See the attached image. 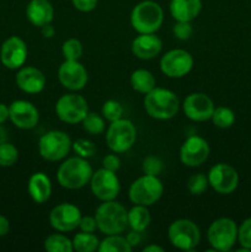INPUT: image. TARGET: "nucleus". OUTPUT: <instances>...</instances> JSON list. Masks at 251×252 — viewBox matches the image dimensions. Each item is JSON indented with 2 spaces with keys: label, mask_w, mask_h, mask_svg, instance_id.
I'll return each instance as SVG.
<instances>
[{
  "label": "nucleus",
  "mask_w": 251,
  "mask_h": 252,
  "mask_svg": "<svg viewBox=\"0 0 251 252\" xmlns=\"http://www.w3.org/2000/svg\"><path fill=\"white\" fill-rule=\"evenodd\" d=\"M84 130L91 135H100L105 132V118L95 112H88V115L81 121Z\"/></svg>",
  "instance_id": "obj_30"
},
{
  "label": "nucleus",
  "mask_w": 251,
  "mask_h": 252,
  "mask_svg": "<svg viewBox=\"0 0 251 252\" xmlns=\"http://www.w3.org/2000/svg\"><path fill=\"white\" fill-rule=\"evenodd\" d=\"M164 193V185L157 176L143 175L132 182L128 197L133 204L149 207L157 203Z\"/></svg>",
  "instance_id": "obj_5"
},
{
  "label": "nucleus",
  "mask_w": 251,
  "mask_h": 252,
  "mask_svg": "<svg viewBox=\"0 0 251 252\" xmlns=\"http://www.w3.org/2000/svg\"><path fill=\"white\" fill-rule=\"evenodd\" d=\"M19 159V150L11 143H2L0 144V166H12Z\"/></svg>",
  "instance_id": "obj_33"
},
{
  "label": "nucleus",
  "mask_w": 251,
  "mask_h": 252,
  "mask_svg": "<svg viewBox=\"0 0 251 252\" xmlns=\"http://www.w3.org/2000/svg\"><path fill=\"white\" fill-rule=\"evenodd\" d=\"M94 170L86 159L73 157L64 160L57 171V180L63 189H80L90 184Z\"/></svg>",
  "instance_id": "obj_1"
},
{
  "label": "nucleus",
  "mask_w": 251,
  "mask_h": 252,
  "mask_svg": "<svg viewBox=\"0 0 251 252\" xmlns=\"http://www.w3.org/2000/svg\"><path fill=\"white\" fill-rule=\"evenodd\" d=\"M102 167L110 170V171L117 172L121 167V159L116 153L106 155L102 160Z\"/></svg>",
  "instance_id": "obj_40"
},
{
  "label": "nucleus",
  "mask_w": 251,
  "mask_h": 252,
  "mask_svg": "<svg viewBox=\"0 0 251 252\" xmlns=\"http://www.w3.org/2000/svg\"><path fill=\"white\" fill-rule=\"evenodd\" d=\"M128 219V226L132 230H137L143 233L145 229L149 226L152 217H150L149 211L145 206H139V204H134V207L128 211L127 214Z\"/></svg>",
  "instance_id": "obj_26"
},
{
  "label": "nucleus",
  "mask_w": 251,
  "mask_h": 252,
  "mask_svg": "<svg viewBox=\"0 0 251 252\" xmlns=\"http://www.w3.org/2000/svg\"><path fill=\"white\" fill-rule=\"evenodd\" d=\"M128 211L117 201H105L96 208L95 219L97 229L105 235L122 234L128 226Z\"/></svg>",
  "instance_id": "obj_3"
},
{
  "label": "nucleus",
  "mask_w": 251,
  "mask_h": 252,
  "mask_svg": "<svg viewBox=\"0 0 251 252\" xmlns=\"http://www.w3.org/2000/svg\"><path fill=\"white\" fill-rule=\"evenodd\" d=\"M145 112L149 117L157 121H167L177 115L180 108V100L174 91L155 86L152 91L145 94Z\"/></svg>",
  "instance_id": "obj_2"
},
{
  "label": "nucleus",
  "mask_w": 251,
  "mask_h": 252,
  "mask_svg": "<svg viewBox=\"0 0 251 252\" xmlns=\"http://www.w3.org/2000/svg\"><path fill=\"white\" fill-rule=\"evenodd\" d=\"M101 115L108 122H113V121H117L120 118H122L123 116V107L118 101L116 100H107L105 101V103L102 105L101 108Z\"/></svg>",
  "instance_id": "obj_35"
},
{
  "label": "nucleus",
  "mask_w": 251,
  "mask_h": 252,
  "mask_svg": "<svg viewBox=\"0 0 251 252\" xmlns=\"http://www.w3.org/2000/svg\"><path fill=\"white\" fill-rule=\"evenodd\" d=\"M202 10V0H171L170 14L176 21H193Z\"/></svg>",
  "instance_id": "obj_24"
},
{
  "label": "nucleus",
  "mask_w": 251,
  "mask_h": 252,
  "mask_svg": "<svg viewBox=\"0 0 251 252\" xmlns=\"http://www.w3.org/2000/svg\"><path fill=\"white\" fill-rule=\"evenodd\" d=\"M7 142V132L6 129H5V127H2L1 125H0V144H2V143Z\"/></svg>",
  "instance_id": "obj_48"
},
{
  "label": "nucleus",
  "mask_w": 251,
  "mask_h": 252,
  "mask_svg": "<svg viewBox=\"0 0 251 252\" xmlns=\"http://www.w3.org/2000/svg\"><path fill=\"white\" fill-rule=\"evenodd\" d=\"M214 102L203 93H192L186 96L182 103V110L186 117L193 122H204L212 118Z\"/></svg>",
  "instance_id": "obj_16"
},
{
  "label": "nucleus",
  "mask_w": 251,
  "mask_h": 252,
  "mask_svg": "<svg viewBox=\"0 0 251 252\" xmlns=\"http://www.w3.org/2000/svg\"><path fill=\"white\" fill-rule=\"evenodd\" d=\"M81 212L75 204L61 203L54 207L49 213V223L54 230L59 233L73 231L79 228L81 219Z\"/></svg>",
  "instance_id": "obj_15"
},
{
  "label": "nucleus",
  "mask_w": 251,
  "mask_h": 252,
  "mask_svg": "<svg viewBox=\"0 0 251 252\" xmlns=\"http://www.w3.org/2000/svg\"><path fill=\"white\" fill-rule=\"evenodd\" d=\"M71 148L78 157L84 158V159H89L96 154V145L91 140L84 139V138H79L75 142L71 143Z\"/></svg>",
  "instance_id": "obj_36"
},
{
  "label": "nucleus",
  "mask_w": 251,
  "mask_h": 252,
  "mask_svg": "<svg viewBox=\"0 0 251 252\" xmlns=\"http://www.w3.org/2000/svg\"><path fill=\"white\" fill-rule=\"evenodd\" d=\"M58 80L69 91H79L88 84L89 75L79 61H65L59 65Z\"/></svg>",
  "instance_id": "obj_17"
},
{
  "label": "nucleus",
  "mask_w": 251,
  "mask_h": 252,
  "mask_svg": "<svg viewBox=\"0 0 251 252\" xmlns=\"http://www.w3.org/2000/svg\"><path fill=\"white\" fill-rule=\"evenodd\" d=\"M162 169H164L162 161L157 157H154V155H149L142 162V170L145 175L157 176L159 174H161Z\"/></svg>",
  "instance_id": "obj_37"
},
{
  "label": "nucleus",
  "mask_w": 251,
  "mask_h": 252,
  "mask_svg": "<svg viewBox=\"0 0 251 252\" xmlns=\"http://www.w3.org/2000/svg\"><path fill=\"white\" fill-rule=\"evenodd\" d=\"M27 191L32 201L37 204H43L51 198L52 184L44 172H34L30 176Z\"/></svg>",
  "instance_id": "obj_23"
},
{
  "label": "nucleus",
  "mask_w": 251,
  "mask_h": 252,
  "mask_svg": "<svg viewBox=\"0 0 251 252\" xmlns=\"http://www.w3.org/2000/svg\"><path fill=\"white\" fill-rule=\"evenodd\" d=\"M10 230V221L6 217L0 216V236H5Z\"/></svg>",
  "instance_id": "obj_44"
},
{
  "label": "nucleus",
  "mask_w": 251,
  "mask_h": 252,
  "mask_svg": "<svg viewBox=\"0 0 251 252\" xmlns=\"http://www.w3.org/2000/svg\"><path fill=\"white\" fill-rule=\"evenodd\" d=\"M209 144L199 135H191L180 148V160L185 166H201L209 157Z\"/></svg>",
  "instance_id": "obj_14"
},
{
  "label": "nucleus",
  "mask_w": 251,
  "mask_h": 252,
  "mask_svg": "<svg viewBox=\"0 0 251 252\" xmlns=\"http://www.w3.org/2000/svg\"><path fill=\"white\" fill-rule=\"evenodd\" d=\"M62 53L65 61H79L83 56V44L76 38L66 39L62 46Z\"/></svg>",
  "instance_id": "obj_32"
},
{
  "label": "nucleus",
  "mask_w": 251,
  "mask_h": 252,
  "mask_svg": "<svg viewBox=\"0 0 251 252\" xmlns=\"http://www.w3.org/2000/svg\"><path fill=\"white\" fill-rule=\"evenodd\" d=\"M132 246L127 241V239L121 236V234L106 235L102 241H100L97 251L100 252H130Z\"/></svg>",
  "instance_id": "obj_27"
},
{
  "label": "nucleus",
  "mask_w": 251,
  "mask_h": 252,
  "mask_svg": "<svg viewBox=\"0 0 251 252\" xmlns=\"http://www.w3.org/2000/svg\"><path fill=\"white\" fill-rule=\"evenodd\" d=\"M167 238L174 248L182 251H192L201 241L198 225L189 219H177L170 224Z\"/></svg>",
  "instance_id": "obj_7"
},
{
  "label": "nucleus",
  "mask_w": 251,
  "mask_h": 252,
  "mask_svg": "<svg viewBox=\"0 0 251 252\" xmlns=\"http://www.w3.org/2000/svg\"><path fill=\"white\" fill-rule=\"evenodd\" d=\"M207 239L214 251L226 252L233 249L238 240V226L230 218H219L209 225Z\"/></svg>",
  "instance_id": "obj_9"
},
{
  "label": "nucleus",
  "mask_w": 251,
  "mask_h": 252,
  "mask_svg": "<svg viewBox=\"0 0 251 252\" xmlns=\"http://www.w3.org/2000/svg\"><path fill=\"white\" fill-rule=\"evenodd\" d=\"M7 118H9V107L5 103L0 102V125H2Z\"/></svg>",
  "instance_id": "obj_46"
},
{
  "label": "nucleus",
  "mask_w": 251,
  "mask_h": 252,
  "mask_svg": "<svg viewBox=\"0 0 251 252\" xmlns=\"http://www.w3.org/2000/svg\"><path fill=\"white\" fill-rule=\"evenodd\" d=\"M41 31H42V34H43V37H46V38H52V37L54 36V32H56V30H54V27L52 26L51 24H48V25H44V26H42Z\"/></svg>",
  "instance_id": "obj_45"
},
{
  "label": "nucleus",
  "mask_w": 251,
  "mask_h": 252,
  "mask_svg": "<svg viewBox=\"0 0 251 252\" xmlns=\"http://www.w3.org/2000/svg\"><path fill=\"white\" fill-rule=\"evenodd\" d=\"M238 240L241 248L251 251V218L245 219L238 228Z\"/></svg>",
  "instance_id": "obj_38"
},
{
  "label": "nucleus",
  "mask_w": 251,
  "mask_h": 252,
  "mask_svg": "<svg viewBox=\"0 0 251 252\" xmlns=\"http://www.w3.org/2000/svg\"><path fill=\"white\" fill-rule=\"evenodd\" d=\"M208 177H207V175L201 174V172L192 175L188 179V181H187V189H188L189 193L193 194V196L203 194L207 191V189H208Z\"/></svg>",
  "instance_id": "obj_34"
},
{
  "label": "nucleus",
  "mask_w": 251,
  "mask_h": 252,
  "mask_svg": "<svg viewBox=\"0 0 251 252\" xmlns=\"http://www.w3.org/2000/svg\"><path fill=\"white\" fill-rule=\"evenodd\" d=\"M44 250L47 252H73V241L63 234H52L44 240Z\"/></svg>",
  "instance_id": "obj_29"
},
{
  "label": "nucleus",
  "mask_w": 251,
  "mask_h": 252,
  "mask_svg": "<svg viewBox=\"0 0 251 252\" xmlns=\"http://www.w3.org/2000/svg\"><path fill=\"white\" fill-rule=\"evenodd\" d=\"M9 118L20 129H32L39 121L36 106L26 100H16L9 106Z\"/></svg>",
  "instance_id": "obj_19"
},
{
  "label": "nucleus",
  "mask_w": 251,
  "mask_h": 252,
  "mask_svg": "<svg viewBox=\"0 0 251 252\" xmlns=\"http://www.w3.org/2000/svg\"><path fill=\"white\" fill-rule=\"evenodd\" d=\"M130 86L134 91L145 95L157 86V81L152 71L147 69H137L130 75Z\"/></svg>",
  "instance_id": "obj_25"
},
{
  "label": "nucleus",
  "mask_w": 251,
  "mask_h": 252,
  "mask_svg": "<svg viewBox=\"0 0 251 252\" xmlns=\"http://www.w3.org/2000/svg\"><path fill=\"white\" fill-rule=\"evenodd\" d=\"M209 186L220 194H230L239 185V174L233 166L219 162L211 167L208 175Z\"/></svg>",
  "instance_id": "obj_13"
},
{
  "label": "nucleus",
  "mask_w": 251,
  "mask_h": 252,
  "mask_svg": "<svg viewBox=\"0 0 251 252\" xmlns=\"http://www.w3.org/2000/svg\"><path fill=\"white\" fill-rule=\"evenodd\" d=\"M73 249L78 252H94L98 249L100 240L94 233H85L81 231L74 235L73 238Z\"/></svg>",
  "instance_id": "obj_28"
},
{
  "label": "nucleus",
  "mask_w": 251,
  "mask_h": 252,
  "mask_svg": "<svg viewBox=\"0 0 251 252\" xmlns=\"http://www.w3.org/2000/svg\"><path fill=\"white\" fill-rule=\"evenodd\" d=\"M16 85L26 94H39L46 88V76L39 69L34 66L20 68L16 74Z\"/></svg>",
  "instance_id": "obj_21"
},
{
  "label": "nucleus",
  "mask_w": 251,
  "mask_h": 252,
  "mask_svg": "<svg viewBox=\"0 0 251 252\" xmlns=\"http://www.w3.org/2000/svg\"><path fill=\"white\" fill-rule=\"evenodd\" d=\"M98 0H71V4L81 12H90L97 6Z\"/></svg>",
  "instance_id": "obj_42"
},
{
  "label": "nucleus",
  "mask_w": 251,
  "mask_h": 252,
  "mask_svg": "<svg viewBox=\"0 0 251 252\" xmlns=\"http://www.w3.org/2000/svg\"><path fill=\"white\" fill-rule=\"evenodd\" d=\"M137 140V129L132 121L120 118L111 122L106 130V144L116 154L128 152Z\"/></svg>",
  "instance_id": "obj_6"
},
{
  "label": "nucleus",
  "mask_w": 251,
  "mask_h": 252,
  "mask_svg": "<svg viewBox=\"0 0 251 252\" xmlns=\"http://www.w3.org/2000/svg\"><path fill=\"white\" fill-rule=\"evenodd\" d=\"M26 17L37 27L51 24L54 17L53 5L49 0H30L26 6Z\"/></svg>",
  "instance_id": "obj_22"
},
{
  "label": "nucleus",
  "mask_w": 251,
  "mask_h": 252,
  "mask_svg": "<svg viewBox=\"0 0 251 252\" xmlns=\"http://www.w3.org/2000/svg\"><path fill=\"white\" fill-rule=\"evenodd\" d=\"M90 189L94 196L100 201H113L120 194V180L116 172L101 167L91 176Z\"/></svg>",
  "instance_id": "obj_12"
},
{
  "label": "nucleus",
  "mask_w": 251,
  "mask_h": 252,
  "mask_svg": "<svg viewBox=\"0 0 251 252\" xmlns=\"http://www.w3.org/2000/svg\"><path fill=\"white\" fill-rule=\"evenodd\" d=\"M89 112L88 101L78 94H65L61 96L56 103L57 117L68 125L81 123Z\"/></svg>",
  "instance_id": "obj_10"
},
{
  "label": "nucleus",
  "mask_w": 251,
  "mask_h": 252,
  "mask_svg": "<svg viewBox=\"0 0 251 252\" xmlns=\"http://www.w3.org/2000/svg\"><path fill=\"white\" fill-rule=\"evenodd\" d=\"M79 229L85 233H95L97 229V223H96L95 217H81L80 223H79Z\"/></svg>",
  "instance_id": "obj_41"
},
{
  "label": "nucleus",
  "mask_w": 251,
  "mask_h": 252,
  "mask_svg": "<svg viewBox=\"0 0 251 252\" xmlns=\"http://www.w3.org/2000/svg\"><path fill=\"white\" fill-rule=\"evenodd\" d=\"M193 57L185 49L176 48L166 52L160 59V70L167 78L180 79L189 73L193 68Z\"/></svg>",
  "instance_id": "obj_11"
},
{
  "label": "nucleus",
  "mask_w": 251,
  "mask_h": 252,
  "mask_svg": "<svg viewBox=\"0 0 251 252\" xmlns=\"http://www.w3.org/2000/svg\"><path fill=\"white\" fill-rule=\"evenodd\" d=\"M164 21V11L157 2L143 0L130 12V25L138 33H155Z\"/></svg>",
  "instance_id": "obj_4"
},
{
  "label": "nucleus",
  "mask_w": 251,
  "mask_h": 252,
  "mask_svg": "<svg viewBox=\"0 0 251 252\" xmlns=\"http://www.w3.org/2000/svg\"><path fill=\"white\" fill-rule=\"evenodd\" d=\"M143 251H144V252H164V249H162L161 246L154 245V244H152V245L145 246V248L143 249Z\"/></svg>",
  "instance_id": "obj_47"
},
{
  "label": "nucleus",
  "mask_w": 251,
  "mask_h": 252,
  "mask_svg": "<svg viewBox=\"0 0 251 252\" xmlns=\"http://www.w3.org/2000/svg\"><path fill=\"white\" fill-rule=\"evenodd\" d=\"M175 37L177 39H181V41H186L189 37L192 36V32H193V27H192L191 22L188 21H177L175 24L174 29H172Z\"/></svg>",
  "instance_id": "obj_39"
},
{
  "label": "nucleus",
  "mask_w": 251,
  "mask_h": 252,
  "mask_svg": "<svg viewBox=\"0 0 251 252\" xmlns=\"http://www.w3.org/2000/svg\"><path fill=\"white\" fill-rule=\"evenodd\" d=\"M133 56L142 61H149L159 56L162 49V41L155 33H139L132 42Z\"/></svg>",
  "instance_id": "obj_20"
},
{
  "label": "nucleus",
  "mask_w": 251,
  "mask_h": 252,
  "mask_svg": "<svg viewBox=\"0 0 251 252\" xmlns=\"http://www.w3.org/2000/svg\"><path fill=\"white\" fill-rule=\"evenodd\" d=\"M211 120L216 127L225 129V128H230L234 125V122H235V113L229 107L219 106V107L214 108Z\"/></svg>",
  "instance_id": "obj_31"
},
{
  "label": "nucleus",
  "mask_w": 251,
  "mask_h": 252,
  "mask_svg": "<svg viewBox=\"0 0 251 252\" xmlns=\"http://www.w3.org/2000/svg\"><path fill=\"white\" fill-rule=\"evenodd\" d=\"M27 59V46L22 38L11 36L5 39L0 48V61L7 69H20Z\"/></svg>",
  "instance_id": "obj_18"
},
{
  "label": "nucleus",
  "mask_w": 251,
  "mask_h": 252,
  "mask_svg": "<svg viewBox=\"0 0 251 252\" xmlns=\"http://www.w3.org/2000/svg\"><path fill=\"white\" fill-rule=\"evenodd\" d=\"M71 149V139L63 130H49L38 140L39 155L51 162L65 159Z\"/></svg>",
  "instance_id": "obj_8"
},
{
  "label": "nucleus",
  "mask_w": 251,
  "mask_h": 252,
  "mask_svg": "<svg viewBox=\"0 0 251 252\" xmlns=\"http://www.w3.org/2000/svg\"><path fill=\"white\" fill-rule=\"evenodd\" d=\"M126 239H127V241H128V243H129V245L132 246V248H134V246L139 245L140 241H142V236H140V231L132 230L129 234H127V236H126Z\"/></svg>",
  "instance_id": "obj_43"
}]
</instances>
